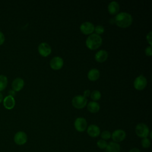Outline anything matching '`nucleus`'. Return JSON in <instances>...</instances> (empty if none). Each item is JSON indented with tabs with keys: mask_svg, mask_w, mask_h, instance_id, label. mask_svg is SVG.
<instances>
[{
	"mask_svg": "<svg viewBox=\"0 0 152 152\" xmlns=\"http://www.w3.org/2000/svg\"><path fill=\"white\" fill-rule=\"evenodd\" d=\"M115 24L122 28H126L129 26L132 22L131 15L126 12H121L117 14L114 17Z\"/></svg>",
	"mask_w": 152,
	"mask_h": 152,
	"instance_id": "1",
	"label": "nucleus"
},
{
	"mask_svg": "<svg viewBox=\"0 0 152 152\" xmlns=\"http://www.w3.org/2000/svg\"><path fill=\"white\" fill-rule=\"evenodd\" d=\"M102 43V39L100 35L96 33L90 34L86 40L87 47L91 50H95L99 48Z\"/></svg>",
	"mask_w": 152,
	"mask_h": 152,
	"instance_id": "2",
	"label": "nucleus"
},
{
	"mask_svg": "<svg viewBox=\"0 0 152 152\" xmlns=\"http://www.w3.org/2000/svg\"><path fill=\"white\" fill-rule=\"evenodd\" d=\"M135 131L136 135L142 138L148 137L150 133L148 126L144 123H140L137 124L135 126Z\"/></svg>",
	"mask_w": 152,
	"mask_h": 152,
	"instance_id": "3",
	"label": "nucleus"
},
{
	"mask_svg": "<svg viewBox=\"0 0 152 152\" xmlns=\"http://www.w3.org/2000/svg\"><path fill=\"white\" fill-rule=\"evenodd\" d=\"M27 134L22 131L17 132L14 136V141L15 144L18 145H23L27 141Z\"/></svg>",
	"mask_w": 152,
	"mask_h": 152,
	"instance_id": "4",
	"label": "nucleus"
},
{
	"mask_svg": "<svg viewBox=\"0 0 152 152\" xmlns=\"http://www.w3.org/2000/svg\"><path fill=\"white\" fill-rule=\"evenodd\" d=\"M87 103V98L83 96L78 95L73 97L72 100V106L77 109H82L86 106Z\"/></svg>",
	"mask_w": 152,
	"mask_h": 152,
	"instance_id": "5",
	"label": "nucleus"
},
{
	"mask_svg": "<svg viewBox=\"0 0 152 152\" xmlns=\"http://www.w3.org/2000/svg\"><path fill=\"white\" fill-rule=\"evenodd\" d=\"M75 129L80 132H84L87 128V122L86 119L83 117L76 118L74 121Z\"/></svg>",
	"mask_w": 152,
	"mask_h": 152,
	"instance_id": "6",
	"label": "nucleus"
},
{
	"mask_svg": "<svg viewBox=\"0 0 152 152\" xmlns=\"http://www.w3.org/2000/svg\"><path fill=\"white\" fill-rule=\"evenodd\" d=\"M126 132L122 129H116L111 134V138L113 142L119 143L123 141L126 138Z\"/></svg>",
	"mask_w": 152,
	"mask_h": 152,
	"instance_id": "7",
	"label": "nucleus"
},
{
	"mask_svg": "<svg viewBox=\"0 0 152 152\" xmlns=\"http://www.w3.org/2000/svg\"><path fill=\"white\" fill-rule=\"evenodd\" d=\"M147 81L146 78L142 75L138 76L134 81V87L138 90H143L147 86Z\"/></svg>",
	"mask_w": 152,
	"mask_h": 152,
	"instance_id": "8",
	"label": "nucleus"
},
{
	"mask_svg": "<svg viewBox=\"0 0 152 152\" xmlns=\"http://www.w3.org/2000/svg\"><path fill=\"white\" fill-rule=\"evenodd\" d=\"M38 51L40 55L46 57L50 54L52 49L50 46L46 42H42L39 44L38 46Z\"/></svg>",
	"mask_w": 152,
	"mask_h": 152,
	"instance_id": "9",
	"label": "nucleus"
},
{
	"mask_svg": "<svg viewBox=\"0 0 152 152\" xmlns=\"http://www.w3.org/2000/svg\"><path fill=\"white\" fill-rule=\"evenodd\" d=\"M80 30L84 34H91L94 31V26L93 24L89 21L83 23L80 26Z\"/></svg>",
	"mask_w": 152,
	"mask_h": 152,
	"instance_id": "10",
	"label": "nucleus"
},
{
	"mask_svg": "<svg viewBox=\"0 0 152 152\" xmlns=\"http://www.w3.org/2000/svg\"><path fill=\"white\" fill-rule=\"evenodd\" d=\"M64 65V61L60 56H55L50 61V67L55 70L61 69Z\"/></svg>",
	"mask_w": 152,
	"mask_h": 152,
	"instance_id": "11",
	"label": "nucleus"
},
{
	"mask_svg": "<svg viewBox=\"0 0 152 152\" xmlns=\"http://www.w3.org/2000/svg\"><path fill=\"white\" fill-rule=\"evenodd\" d=\"M87 132L90 137L96 138L100 135V129L97 125L91 124L87 128Z\"/></svg>",
	"mask_w": 152,
	"mask_h": 152,
	"instance_id": "12",
	"label": "nucleus"
},
{
	"mask_svg": "<svg viewBox=\"0 0 152 152\" xmlns=\"http://www.w3.org/2000/svg\"><path fill=\"white\" fill-rule=\"evenodd\" d=\"M11 86L13 90L15 91H19L23 88L24 86V81L21 78L17 77L12 81Z\"/></svg>",
	"mask_w": 152,
	"mask_h": 152,
	"instance_id": "13",
	"label": "nucleus"
},
{
	"mask_svg": "<svg viewBox=\"0 0 152 152\" xmlns=\"http://www.w3.org/2000/svg\"><path fill=\"white\" fill-rule=\"evenodd\" d=\"M15 104V101L13 97L10 96H6L3 100V105L7 109L11 110L13 109Z\"/></svg>",
	"mask_w": 152,
	"mask_h": 152,
	"instance_id": "14",
	"label": "nucleus"
},
{
	"mask_svg": "<svg viewBox=\"0 0 152 152\" xmlns=\"http://www.w3.org/2000/svg\"><path fill=\"white\" fill-rule=\"evenodd\" d=\"M121 146L119 143L110 141L107 143V147L105 148V152H120Z\"/></svg>",
	"mask_w": 152,
	"mask_h": 152,
	"instance_id": "15",
	"label": "nucleus"
},
{
	"mask_svg": "<svg viewBox=\"0 0 152 152\" xmlns=\"http://www.w3.org/2000/svg\"><path fill=\"white\" fill-rule=\"evenodd\" d=\"M107 56H108V53L107 51L105 50L102 49L96 52V53L95 54L94 58H95V59L98 62H103L107 59Z\"/></svg>",
	"mask_w": 152,
	"mask_h": 152,
	"instance_id": "16",
	"label": "nucleus"
},
{
	"mask_svg": "<svg viewBox=\"0 0 152 152\" xmlns=\"http://www.w3.org/2000/svg\"><path fill=\"white\" fill-rule=\"evenodd\" d=\"M107 10L110 14H117L119 10V5L116 1H112L109 4Z\"/></svg>",
	"mask_w": 152,
	"mask_h": 152,
	"instance_id": "17",
	"label": "nucleus"
},
{
	"mask_svg": "<svg viewBox=\"0 0 152 152\" xmlns=\"http://www.w3.org/2000/svg\"><path fill=\"white\" fill-rule=\"evenodd\" d=\"M87 77L90 81H96L100 77V72L97 69L93 68L88 71L87 74Z\"/></svg>",
	"mask_w": 152,
	"mask_h": 152,
	"instance_id": "18",
	"label": "nucleus"
},
{
	"mask_svg": "<svg viewBox=\"0 0 152 152\" xmlns=\"http://www.w3.org/2000/svg\"><path fill=\"white\" fill-rule=\"evenodd\" d=\"M87 109L91 113H96L100 109V105L96 102H90L87 104Z\"/></svg>",
	"mask_w": 152,
	"mask_h": 152,
	"instance_id": "19",
	"label": "nucleus"
},
{
	"mask_svg": "<svg viewBox=\"0 0 152 152\" xmlns=\"http://www.w3.org/2000/svg\"><path fill=\"white\" fill-rule=\"evenodd\" d=\"M8 84V78L4 75H0V92L4 90Z\"/></svg>",
	"mask_w": 152,
	"mask_h": 152,
	"instance_id": "20",
	"label": "nucleus"
},
{
	"mask_svg": "<svg viewBox=\"0 0 152 152\" xmlns=\"http://www.w3.org/2000/svg\"><path fill=\"white\" fill-rule=\"evenodd\" d=\"M90 97L93 101L96 102V100H98L101 97V93L99 90H94L90 94Z\"/></svg>",
	"mask_w": 152,
	"mask_h": 152,
	"instance_id": "21",
	"label": "nucleus"
},
{
	"mask_svg": "<svg viewBox=\"0 0 152 152\" xmlns=\"http://www.w3.org/2000/svg\"><path fill=\"white\" fill-rule=\"evenodd\" d=\"M141 144L142 148H148L151 145V140L150 139L147 138H144L142 139L141 141Z\"/></svg>",
	"mask_w": 152,
	"mask_h": 152,
	"instance_id": "22",
	"label": "nucleus"
},
{
	"mask_svg": "<svg viewBox=\"0 0 152 152\" xmlns=\"http://www.w3.org/2000/svg\"><path fill=\"white\" fill-rule=\"evenodd\" d=\"M96 144H97V146L99 148L102 149V150H104V149L105 150V148L107 147V142H106V141H105L104 140H102V139H100V140H99L97 141Z\"/></svg>",
	"mask_w": 152,
	"mask_h": 152,
	"instance_id": "23",
	"label": "nucleus"
},
{
	"mask_svg": "<svg viewBox=\"0 0 152 152\" xmlns=\"http://www.w3.org/2000/svg\"><path fill=\"white\" fill-rule=\"evenodd\" d=\"M100 137L102 140H107L111 138V133L109 131H103L101 134H100Z\"/></svg>",
	"mask_w": 152,
	"mask_h": 152,
	"instance_id": "24",
	"label": "nucleus"
},
{
	"mask_svg": "<svg viewBox=\"0 0 152 152\" xmlns=\"http://www.w3.org/2000/svg\"><path fill=\"white\" fill-rule=\"evenodd\" d=\"M94 31H95V32L96 33V34L100 35V34L103 33V32L104 31V28L103 27V26H102L101 25H97L94 27Z\"/></svg>",
	"mask_w": 152,
	"mask_h": 152,
	"instance_id": "25",
	"label": "nucleus"
},
{
	"mask_svg": "<svg viewBox=\"0 0 152 152\" xmlns=\"http://www.w3.org/2000/svg\"><path fill=\"white\" fill-rule=\"evenodd\" d=\"M145 53L147 56H151L152 54V46H147L145 49Z\"/></svg>",
	"mask_w": 152,
	"mask_h": 152,
	"instance_id": "26",
	"label": "nucleus"
},
{
	"mask_svg": "<svg viewBox=\"0 0 152 152\" xmlns=\"http://www.w3.org/2000/svg\"><path fill=\"white\" fill-rule=\"evenodd\" d=\"M151 34H152V32H151V31H150V32L147 34V36H146V39H147V40L148 43L150 44V46H151V45H152V40H151V39H152L151 37H152V36H151Z\"/></svg>",
	"mask_w": 152,
	"mask_h": 152,
	"instance_id": "27",
	"label": "nucleus"
},
{
	"mask_svg": "<svg viewBox=\"0 0 152 152\" xmlns=\"http://www.w3.org/2000/svg\"><path fill=\"white\" fill-rule=\"evenodd\" d=\"M5 42V36L4 33L0 30V45H2Z\"/></svg>",
	"mask_w": 152,
	"mask_h": 152,
	"instance_id": "28",
	"label": "nucleus"
},
{
	"mask_svg": "<svg viewBox=\"0 0 152 152\" xmlns=\"http://www.w3.org/2000/svg\"><path fill=\"white\" fill-rule=\"evenodd\" d=\"M83 96L84 97H88L90 95V90H85L84 91V93H83Z\"/></svg>",
	"mask_w": 152,
	"mask_h": 152,
	"instance_id": "29",
	"label": "nucleus"
},
{
	"mask_svg": "<svg viewBox=\"0 0 152 152\" xmlns=\"http://www.w3.org/2000/svg\"><path fill=\"white\" fill-rule=\"evenodd\" d=\"M15 95V91L13 90H10L8 91V96H12V97H14Z\"/></svg>",
	"mask_w": 152,
	"mask_h": 152,
	"instance_id": "30",
	"label": "nucleus"
},
{
	"mask_svg": "<svg viewBox=\"0 0 152 152\" xmlns=\"http://www.w3.org/2000/svg\"><path fill=\"white\" fill-rule=\"evenodd\" d=\"M128 152H141L140 150L138 148H136V147H134V148H131Z\"/></svg>",
	"mask_w": 152,
	"mask_h": 152,
	"instance_id": "31",
	"label": "nucleus"
},
{
	"mask_svg": "<svg viewBox=\"0 0 152 152\" xmlns=\"http://www.w3.org/2000/svg\"><path fill=\"white\" fill-rule=\"evenodd\" d=\"M3 100H4L3 95H2V94L0 92V103L3 101Z\"/></svg>",
	"mask_w": 152,
	"mask_h": 152,
	"instance_id": "32",
	"label": "nucleus"
},
{
	"mask_svg": "<svg viewBox=\"0 0 152 152\" xmlns=\"http://www.w3.org/2000/svg\"><path fill=\"white\" fill-rule=\"evenodd\" d=\"M109 22L112 24H114L115 23V20H114V18H110V21H109Z\"/></svg>",
	"mask_w": 152,
	"mask_h": 152,
	"instance_id": "33",
	"label": "nucleus"
}]
</instances>
